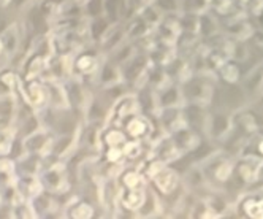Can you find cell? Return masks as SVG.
<instances>
[{"mask_svg":"<svg viewBox=\"0 0 263 219\" xmlns=\"http://www.w3.org/2000/svg\"><path fill=\"white\" fill-rule=\"evenodd\" d=\"M105 27H106V25H105V23H103V21H97L96 24L92 25V34H94V37L98 38V37H100V34H102V32L105 30Z\"/></svg>","mask_w":263,"mask_h":219,"instance_id":"6da1fadb","label":"cell"},{"mask_svg":"<svg viewBox=\"0 0 263 219\" xmlns=\"http://www.w3.org/2000/svg\"><path fill=\"white\" fill-rule=\"evenodd\" d=\"M16 3H23V0H16Z\"/></svg>","mask_w":263,"mask_h":219,"instance_id":"5b68a950","label":"cell"},{"mask_svg":"<svg viewBox=\"0 0 263 219\" xmlns=\"http://www.w3.org/2000/svg\"><path fill=\"white\" fill-rule=\"evenodd\" d=\"M143 67V61H135L133 64H132V67H130V70H127V73H129V75L133 78V76H137V73H138V70Z\"/></svg>","mask_w":263,"mask_h":219,"instance_id":"7a4b0ae2","label":"cell"},{"mask_svg":"<svg viewBox=\"0 0 263 219\" xmlns=\"http://www.w3.org/2000/svg\"><path fill=\"white\" fill-rule=\"evenodd\" d=\"M89 11L92 13V15H97V13L100 11V0H92V2L89 3Z\"/></svg>","mask_w":263,"mask_h":219,"instance_id":"3957f363","label":"cell"},{"mask_svg":"<svg viewBox=\"0 0 263 219\" xmlns=\"http://www.w3.org/2000/svg\"><path fill=\"white\" fill-rule=\"evenodd\" d=\"M10 111H11V103L10 102L0 103V115H8Z\"/></svg>","mask_w":263,"mask_h":219,"instance_id":"277c9868","label":"cell"}]
</instances>
